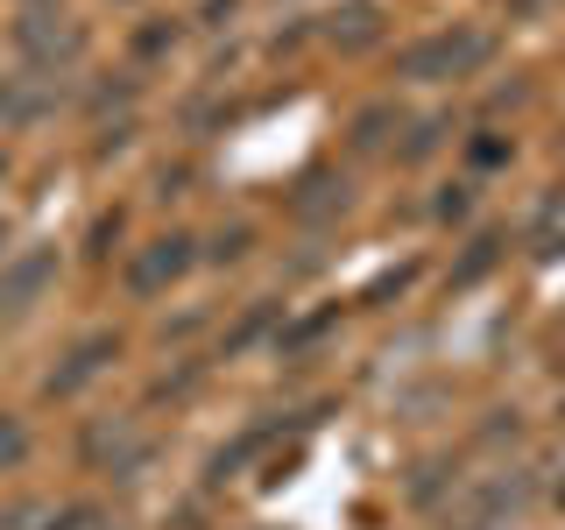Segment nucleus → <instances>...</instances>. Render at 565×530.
<instances>
[{
  "instance_id": "12",
  "label": "nucleus",
  "mask_w": 565,
  "mask_h": 530,
  "mask_svg": "<svg viewBox=\"0 0 565 530\" xmlns=\"http://www.w3.org/2000/svg\"><path fill=\"white\" fill-rule=\"evenodd\" d=\"M494 247H502V241H494V234H481V241L467 247V262H459V269H452V283H473V276H481L488 262H494Z\"/></svg>"
},
{
  "instance_id": "14",
  "label": "nucleus",
  "mask_w": 565,
  "mask_h": 530,
  "mask_svg": "<svg viewBox=\"0 0 565 530\" xmlns=\"http://www.w3.org/2000/svg\"><path fill=\"white\" fill-rule=\"evenodd\" d=\"M247 255V226H234V234H220V247H212V262H241Z\"/></svg>"
},
{
  "instance_id": "4",
  "label": "nucleus",
  "mask_w": 565,
  "mask_h": 530,
  "mask_svg": "<svg viewBox=\"0 0 565 530\" xmlns=\"http://www.w3.org/2000/svg\"><path fill=\"white\" fill-rule=\"evenodd\" d=\"M50 276H57V255H50V247H22V255L0 269V326H8V318H29L43 305Z\"/></svg>"
},
{
  "instance_id": "7",
  "label": "nucleus",
  "mask_w": 565,
  "mask_h": 530,
  "mask_svg": "<svg viewBox=\"0 0 565 530\" xmlns=\"http://www.w3.org/2000/svg\"><path fill=\"white\" fill-rule=\"evenodd\" d=\"M114 353H120V340H114V332H85V340H78V347H71V353H64V361H57V368H50V382H43V396H78V389H85V382H99V375H106V368H114Z\"/></svg>"
},
{
  "instance_id": "6",
  "label": "nucleus",
  "mask_w": 565,
  "mask_h": 530,
  "mask_svg": "<svg viewBox=\"0 0 565 530\" xmlns=\"http://www.w3.org/2000/svg\"><path fill=\"white\" fill-rule=\"evenodd\" d=\"M191 262H199V255H191V241H184V234H163V241H149V247L128 262V290H135V297H163L170 283L191 269Z\"/></svg>"
},
{
  "instance_id": "18",
  "label": "nucleus",
  "mask_w": 565,
  "mask_h": 530,
  "mask_svg": "<svg viewBox=\"0 0 565 530\" xmlns=\"http://www.w3.org/2000/svg\"><path fill=\"white\" fill-rule=\"evenodd\" d=\"M558 502H565V488H558Z\"/></svg>"
},
{
  "instance_id": "1",
  "label": "nucleus",
  "mask_w": 565,
  "mask_h": 530,
  "mask_svg": "<svg viewBox=\"0 0 565 530\" xmlns=\"http://www.w3.org/2000/svg\"><path fill=\"white\" fill-rule=\"evenodd\" d=\"M488 57H494V35L488 29H438V35H424V43L403 50V78H417V85L473 78Z\"/></svg>"
},
{
  "instance_id": "13",
  "label": "nucleus",
  "mask_w": 565,
  "mask_h": 530,
  "mask_svg": "<svg viewBox=\"0 0 565 530\" xmlns=\"http://www.w3.org/2000/svg\"><path fill=\"white\" fill-rule=\"evenodd\" d=\"M382 128H388V106H367V114L353 120V141H361V149H382Z\"/></svg>"
},
{
  "instance_id": "9",
  "label": "nucleus",
  "mask_w": 565,
  "mask_h": 530,
  "mask_svg": "<svg viewBox=\"0 0 565 530\" xmlns=\"http://www.w3.org/2000/svg\"><path fill=\"white\" fill-rule=\"evenodd\" d=\"M50 523H57L50 502H8L0 509V530H50Z\"/></svg>"
},
{
  "instance_id": "5",
  "label": "nucleus",
  "mask_w": 565,
  "mask_h": 530,
  "mask_svg": "<svg viewBox=\"0 0 565 530\" xmlns=\"http://www.w3.org/2000/svg\"><path fill=\"white\" fill-rule=\"evenodd\" d=\"M523 495H530L523 474H494V481H481L467 502L452 509L446 530H502V517H516V509H523Z\"/></svg>"
},
{
  "instance_id": "16",
  "label": "nucleus",
  "mask_w": 565,
  "mask_h": 530,
  "mask_svg": "<svg viewBox=\"0 0 565 530\" xmlns=\"http://www.w3.org/2000/svg\"><path fill=\"white\" fill-rule=\"evenodd\" d=\"M29 8H50V0H29Z\"/></svg>"
},
{
  "instance_id": "3",
  "label": "nucleus",
  "mask_w": 565,
  "mask_h": 530,
  "mask_svg": "<svg viewBox=\"0 0 565 530\" xmlns=\"http://www.w3.org/2000/svg\"><path fill=\"white\" fill-rule=\"evenodd\" d=\"M14 43H22V57L35 64V78H50V71L78 64L85 29H78V22H64V14H50V8H29V14H22V29H14Z\"/></svg>"
},
{
  "instance_id": "2",
  "label": "nucleus",
  "mask_w": 565,
  "mask_h": 530,
  "mask_svg": "<svg viewBox=\"0 0 565 530\" xmlns=\"http://www.w3.org/2000/svg\"><path fill=\"white\" fill-rule=\"evenodd\" d=\"M78 453H85L93 474H120V481H128V474L149 467V432H141L135 417H99V424H85Z\"/></svg>"
},
{
  "instance_id": "15",
  "label": "nucleus",
  "mask_w": 565,
  "mask_h": 530,
  "mask_svg": "<svg viewBox=\"0 0 565 530\" xmlns=\"http://www.w3.org/2000/svg\"><path fill=\"white\" fill-rule=\"evenodd\" d=\"M0 247H8V220H0Z\"/></svg>"
},
{
  "instance_id": "10",
  "label": "nucleus",
  "mask_w": 565,
  "mask_h": 530,
  "mask_svg": "<svg viewBox=\"0 0 565 530\" xmlns=\"http://www.w3.org/2000/svg\"><path fill=\"white\" fill-rule=\"evenodd\" d=\"M50 530H120V523L106 517L99 502H78V509H57V523H50Z\"/></svg>"
},
{
  "instance_id": "11",
  "label": "nucleus",
  "mask_w": 565,
  "mask_h": 530,
  "mask_svg": "<svg viewBox=\"0 0 565 530\" xmlns=\"http://www.w3.org/2000/svg\"><path fill=\"white\" fill-rule=\"evenodd\" d=\"M22 453H29V432H22V417H8V411H0V474H8Z\"/></svg>"
},
{
  "instance_id": "17",
  "label": "nucleus",
  "mask_w": 565,
  "mask_h": 530,
  "mask_svg": "<svg viewBox=\"0 0 565 530\" xmlns=\"http://www.w3.org/2000/svg\"><path fill=\"white\" fill-rule=\"evenodd\" d=\"M0 177H8V163H0Z\"/></svg>"
},
{
  "instance_id": "8",
  "label": "nucleus",
  "mask_w": 565,
  "mask_h": 530,
  "mask_svg": "<svg viewBox=\"0 0 565 530\" xmlns=\"http://www.w3.org/2000/svg\"><path fill=\"white\" fill-rule=\"evenodd\" d=\"M367 35H375V8H367V0H347L340 14H332V43H367Z\"/></svg>"
}]
</instances>
